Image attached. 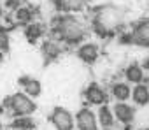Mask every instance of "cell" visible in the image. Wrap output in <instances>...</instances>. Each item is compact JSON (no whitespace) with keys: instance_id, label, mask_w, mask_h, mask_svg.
I'll return each instance as SVG.
<instances>
[{"instance_id":"cell-3","label":"cell","mask_w":149,"mask_h":130,"mask_svg":"<svg viewBox=\"0 0 149 130\" xmlns=\"http://www.w3.org/2000/svg\"><path fill=\"white\" fill-rule=\"evenodd\" d=\"M4 102H6V106L9 107V111L14 116H30V114H33L37 111V104L33 102V99L25 95L23 92L13 93Z\"/></svg>"},{"instance_id":"cell-17","label":"cell","mask_w":149,"mask_h":130,"mask_svg":"<svg viewBox=\"0 0 149 130\" xmlns=\"http://www.w3.org/2000/svg\"><path fill=\"white\" fill-rule=\"evenodd\" d=\"M35 125L37 123L32 116H16L11 123V127L16 128V130H33Z\"/></svg>"},{"instance_id":"cell-23","label":"cell","mask_w":149,"mask_h":130,"mask_svg":"<svg viewBox=\"0 0 149 130\" xmlns=\"http://www.w3.org/2000/svg\"><path fill=\"white\" fill-rule=\"evenodd\" d=\"M0 130H2V123H0Z\"/></svg>"},{"instance_id":"cell-15","label":"cell","mask_w":149,"mask_h":130,"mask_svg":"<svg viewBox=\"0 0 149 130\" xmlns=\"http://www.w3.org/2000/svg\"><path fill=\"white\" fill-rule=\"evenodd\" d=\"M97 121L104 127V128H111L112 125H114V114H112V109L107 106V104H104V106H100V109H98V118H97Z\"/></svg>"},{"instance_id":"cell-20","label":"cell","mask_w":149,"mask_h":130,"mask_svg":"<svg viewBox=\"0 0 149 130\" xmlns=\"http://www.w3.org/2000/svg\"><path fill=\"white\" fill-rule=\"evenodd\" d=\"M9 42H11V39H9L7 28H4L2 25H0V53H4V51L9 49Z\"/></svg>"},{"instance_id":"cell-5","label":"cell","mask_w":149,"mask_h":130,"mask_svg":"<svg viewBox=\"0 0 149 130\" xmlns=\"http://www.w3.org/2000/svg\"><path fill=\"white\" fill-rule=\"evenodd\" d=\"M130 34V42L139 48H149V21L142 20L133 25V30Z\"/></svg>"},{"instance_id":"cell-4","label":"cell","mask_w":149,"mask_h":130,"mask_svg":"<svg viewBox=\"0 0 149 130\" xmlns=\"http://www.w3.org/2000/svg\"><path fill=\"white\" fill-rule=\"evenodd\" d=\"M51 123L54 125L56 130H74V127H76L74 114L68 109H65V107H54L53 109Z\"/></svg>"},{"instance_id":"cell-10","label":"cell","mask_w":149,"mask_h":130,"mask_svg":"<svg viewBox=\"0 0 149 130\" xmlns=\"http://www.w3.org/2000/svg\"><path fill=\"white\" fill-rule=\"evenodd\" d=\"M77 56H79L84 63H95L97 58H98V46L93 44V42L81 44V46L77 48Z\"/></svg>"},{"instance_id":"cell-19","label":"cell","mask_w":149,"mask_h":130,"mask_svg":"<svg viewBox=\"0 0 149 130\" xmlns=\"http://www.w3.org/2000/svg\"><path fill=\"white\" fill-rule=\"evenodd\" d=\"M32 18H33V14H32V11L28 9V7H18L16 9V20H18V23H21V25H30L32 23Z\"/></svg>"},{"instance_id":"cell-8","label":"cell","mask_w":149,"mask_h":130,"mask_svg":"<svg viewBox=\"0 0 149 130\" xmlns=\"http://www.w3.org/2000/svg\"><path fill=\"white\" fill-rule=\"evenodd\" d=\"M112 114H114V120H118L119 123L130 125L135 118V109L126 102H118L112 109Z\"/></svg>"},{"instance_id":"cell-2","label":"cell","mask_w":149,"mask_h":130,"mask_svg":"<svg viewBox=\"0 0 149 130\" xmlns=\"http://www.w3.org/2000/svg\"><path fill=\"white\" fill-rule=\"evenodd\" d=\"M53 32L54 35L68 44V46H77L83 42L84 35H86V30L83 27V23L76 18V16H72V14H60L54 18L53 21Z\"/></svg>"},{"instance_id":"cell-21","label":"cell","mask_w":149,"mask_h":130,"mask_svg":"<svg viewBox=\"0 0 149 130\" xmlns=\"http://www.w3.org/2000/svg\"><path fill=\"white\" fill-rule=\"evenodd\" d=\"M140 67H142V71H149V58L144 60V63L140 65Z\"/></svg>"},{"instance_id":"cell-13","label":"cell","mask_w":149,"mask_h":130,"mask_svg":"<svg viewBox=\"0 0 149 130\" xmlns=\"http://www.w3.org/2000/svg\"><path fill=\"white\" fill-rule=\"evenodd\" d=\"M130 97L133 99V102H135L137 106H146V104H149V86L144 85V83L135 85Z\"/></svg>"},{"instance_id":"cell-11","label":"cell","mask_w":149,"mask_h":130,"mask_svg":"<svg viewBox=\"0 0 149 130\" xmlns=\"http://www.w3.org/2000/svg\"><path fill=\"white\" fill-rule=\"evenodd\" d=\"M53 2L60 11L70 14V13H76V11H83L90 0H53Z\"/></svg>"},{"instance_id":"cell-7","label":"cell","mask_w":149,"mask_h":130,"mask_svg":"<svg viewBox=\"0 0 149 130\" xmlns=\"http://www.w3.org/2000/svg\"><path fill=\"white\" fill-rule=\"evenodd\" d=\"M74 120H76L79 130H98V128H97V127H98L97 116H95V113H93L91 109H88V107L79 109Z\"/></svg>"},{"instance_id":"cell-18","label":"cell","mask_w":149,"mask_h":130,"mask_svg":"<svg viewBox=\"0 0 149 130\" xmlns=\"http://www.w3.org/2000/svg\"><path fill=\"white\" fill-rule=\"evenodd\" d=\"M25 35L30 42H37L42 35H44V27L40 23H30L26 25V30H25Z\"/></svg>"},{"instance_id":"cell-9","label":"cell","mask_w":149,"mask_h":130,"mask_svg":"<svg viewBox=\"0 0 149 130\" xmlns=\"http://www.w3.org/2000/svg\"><path fill=\"white\" fill-rule=\"evenodd\" d=\"M18 83H19V86L23 88V93L28 95V97H32V99L39 97L40 92H42L40 81L35 79V78H32V76H21V78L18 79Z\"/></svg>"},{"instance_id":"cell-12","label":"cell","mask_w":149,"mask_h":130,"mask_svg":"<svg viewBox=\"0 0 149 130\" xmlns=\"http://www.w3.org/2000/svg\"><path fill=\"white\" fill-rule=\"evenodd\" d=\"M40 53H42L46 62H54L61 55V46L54 41H44L40 46Z\"/></svg>"},{"instance_id":"cell-1","label":"cell","mask_w":149,"mask_h":130,"mask_svg":"<svg viewBox=\"0 0 149 130\" xmlns=\"http://www.w3.org/2000/svg\"><path fill=\"white\" fill-rule=\"evenodd\" d=\"M125 25V9L114 4H104L91 11V28L100 37H109Z\"/></svg>"},{"instance_id":"cell-16","label":"cell","mask_w":149,"mask_h":130,"mask_svg":"<svg viewBox=\"0 0 149 130\" xmlns=\"http://www.w3.org/2000/svg\"><path fill=\"white\" fill-rule=\"evenodd\" d=\"M112 95L118 102H125L132 95V88L128 83H114L112 85Z\"/></svg>"},{"instance_id":"cell-6","label":"cell","mask_w":149,"mask_h":130,"mask_svg":"<svg viewBox=\"0 0 149 130\" xmlns=\"http://www.w3.org/2000/svg\"><path fill=\"white\" fill-rule=\"evenodd\" d=\"M84 99H86V102L91 104V106H104V104H107L109 95H107V92L104 90L102 85H98V83H90V85L86 86V90H84Z\"/></svg>"},{"instance_id":"cell-22","label":"cell","mask_w":149,"mask_h":130,"mask_svg":"<svg viewBox=\"0 0 149 130\" xmlns=\"http://www.w3.org/2000/svg\"><path fill=\"white\" fill-rule=\"evenodd\" d=\"M102 130H111V128H102Z\"/></svg>"},{"instance_id":"cell-14","label":"cell","mask_w":149,"mask_h":130,"mask_svg":"<svg viewBox=\"0 0 149 130\" xmlns=\"http://www.w3.org/2000/svg\"><path fill=\"white\" fill-rule=\"evenodd\" d=\"M128 83H133V85H140L144 81V71L139 63H130L126 67V72H125Z\"/></svg>"}]
</instances>
